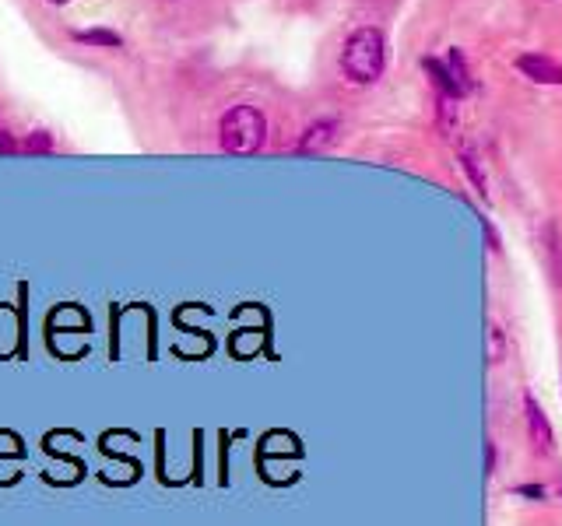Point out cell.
I'll list each match as a JSON object with an SVG mask.
<instances>
[{
	"mask_svg": "<svg viewBox=\"0 0 562 526\" xmlns=\"http://www.w3.org/2000/svg\"><path fill=\"white\" fill-rule=\"evenodd\" d=\"M387 67V39L373 25H362L341 46V71L352 85H373Z\"/></svg>",
	"mask_w": 562,
	"mask_h": 526,
	"instance_id": "cell-1",
	"label": "cell"
},
{
	"mask_svg": "<svg viewBox=\"0 0 562 526\" xmlns=\"http://www.w3.org/2000/svg\"><path fill=\"white\" fill-rule=\"evenodd\" d=\"M267 120L257 106H232L218 123V141L229 155H253L264 148Z\"/></svg>",
	"mask_w": 562,
	"mask_h": 526,
	"instance_id": "cell-2",
	"label": "cell"
},
{
	"mask_svg": "<svg viewBox=\"0 0 562 526\" xmlns=\"http://www.w3.org/2000/svg\"><path fill=\"white\" fill-rule=\"evenodd\" d=\"M524 421H527V435L541 453H552V425H548V414L541 411V404L534 400V393H524Z\"/></svg>",
	"mask_w": 562,
	"mask_h": 526,
	"instance_id": "cell-3",
	"label": "cell"
},
{
	"mask_svg": "<svg viewBox=\"0 0 562 526\" xmlns=\"http://www.w3.org/2000/svg\"><path fill=\"white\" fill-rule=\"evenodd\" d=\"M517 71L527 74L531 81H538V85H562V64L541 57V53H524V57H517Z\"/></svg>",
	"mask_w": 562,
	"mask_h": 526,
	"instance_id": "cell-4",
	"label": "cell"
},
{
	"mask_svg": "<svg viewBox=\"0 0 562 526\" xmlns=\"http://www.w3.org/2000/svg\"><path fill=\"white\" fill-rule=\"evenodd\" d=\"M334 137H338V120H317L306 127V134L299 137L296 148L303 151V155H317V151L331 148Z\"/></svg>",
	"mask_w": 562,
	"mask_h": 526,
	"instance_id": "cell-5",
	"label": "cell"
},
{
	"mask_svg": "<svg viewBox=\"0 0 562 526\" xmlns=\"http://www.w3.org/2000/svg\"><path fill=\"white\" fill-rule=\"evenodd\" d=\"M422 67H426V71H429V78H433V85L440 88V95H447V99H461V95H464V88L457 85L454 74L447 71V64H440V60L429 57V60H422Z\"/></svg>",
	"mask_w": 562,
	"mask_h": 526,
	"instance_id": "cell-6",
	"label": "cell"
},
{
	"mask_svg": "<svg viewBox=\"0 0 562 526\" xmlns=\"http://www.w3.org/2000/svg\"><path fill=\"white\" fill-rule=\"evenodd\" d=\"M74 43L81 46H99V50H120L123 39L109 29H85V32H74Z\"/></svg>",
	"mask_w": 562,
	"mask_h": 526,
	"instance_id": "cell-7",
	"label": "cell"
},
{
	"mask_svg": "<svg viewBox=\"0 0 562 526\" xmlns=\"http://www.w3.org/2000/svg\"><path fill=\"white\" fill-rule=\"evenodd\" d=\"M25 148H29V151H50L53 148V137L46 134V130H32L29 141H25Z\"/></svg>",
	"mask_w": 562,
	"mask_h": 526,
	"instance_id": "cell-8",
	"label": "cell"
},
{
	"mask_svg": "<svg viewBox=\"0 0 562 526\" xmlns=\"http://www.w3.org/2000/svg\"><path fill=\"white\" fill-rule=\"evenodd\" d=\"M461 162H464V169H468L471 183H475V186H478V193H482V197H485V176H482V169H478V165H475V158H471V155H461Z\"/></svg>",
	"mask_w": 562,
	"mask_h": 526,
	"instance_id": "cell-9",
	"label": "cell"
},
{
	"mask_svg": "<svg viewBox=\"0 0 562 526\" xmlns=\"http://www.w3.org/2000/svg\"><path fill=\"white\" fill-rule=\"evenodd\" d=\"M11 151H18V141L8 130H0V155H11Z\"/></svg>",
	"mask_w": 562,
	"mask_h": 526,
	"instance_id": "cell-10",
	"label": "cell"
},
{
	"mask_svg": "<svg viewBox=\"0 0 562 526\" xmlns=\"http://www.w3.org/2000/svg\"><path fill=\"white\" fill-rule=\"evenodd\" d=\"M492 470H496V446H485V474H492Z\"/></svg>",
	"mask_w": 562,
	"mask_h": 526,
	"instance_id": "cell-11",
	"label": "cell"
},
{
	"mask_svg": "<svg viewBox=\"0 0 562 526\" xmlns=\"http://www.w3.org/2000/svg\"><path fill=\"white\" fill-rule=\"evenodd\" d=\"M50 4H67V0H50Z\"/></svg>",
	"mask_w": 562,
	"mask_h": 526,
	"instance_id": "cell-12",
	"label": "cell"
}]
</instances>
